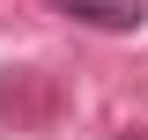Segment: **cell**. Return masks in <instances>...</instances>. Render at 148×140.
Returning <instances> with one entry per match:
<instances>
[{
  "label": "cell",
  "instance_id": "obj_2",
  "mask_svg": "<svg viewBox=\"0 0 148 140\" xmlns=\"http://www.w3.org/2000/svg\"><path fill=\"white\" fill-rule=\"evenodd\" d=\"M119 140H148V125H126V133H119Z\"/></svg>",
  "mask_w": 148,
  "mask_h": 140
},
{
  "label": "cell",
  "instance_id": "obj_1",
  "mask_svg": "<svg viewBox=\"0 0 148 140\" xmlns=\"http://www.w3.org/2000/svg\"><path fill=\"white\" fill-rule=\"evenodd\" d=\"M45 7H59L67 22H89V30H111V37L148 22V0H45Z\"/></svg>",
  "mask_w": 148,
  "mask_h": 140
}]
</instances>
